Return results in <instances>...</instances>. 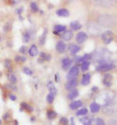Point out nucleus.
<instances>
[{"mask_svg": "<svg viewBox=\"0 0 117 125\" xmlns=\"http://www.w3.org/2000/svg\"><path fill=\"white\" fill-rule=\"evenodd\" d=\"M0 41H1V38H0Z\"/></svg>", "mask_w": 117, "mask_h": 125, "instance_id": "obj_51", "label": "nucleus"}, {"mask_svg": "<svg viewBox=\"0 0 117 125\" xmlns=\"http://www.w3.org/2000/svg\"><path fill=\"white\" fill-rule=\"evenodd\" d=\"M71 125H75V119H74V118H71Z\"/></svg>", "mask_w": 117, "mask_h": 125, "instance_id": "obj_48", "label": "nucleus"}, {"mask_svg": "<svg viewBox=\"0 0 117 125\" xmlns=\"http://www.w3.org/2000/svg\"><path fill=\"white\" fill-rule=\"evenodd\" d=\"M47 30H44L43 33L42 34L40 38H39V44L41 45H43L46 42V38H47Z\"/></svg>", "mask_w": 117, "mask_h": 125, "instance_id": "obj_33", "label": "nucleus"}, {"mask_svg": "<svg viewBox=\"0 0 117 125\" xmlns=\"http://www.w3.org/2000/svg\"><path fill=\"white\" fill-rule=\"evenodd\" d=\"M96 6L102 7H110L114 4V0H92Z\"/></svg>", "mask_w": 117, "mask_h": 125, "instance_id": "obj_6", "label": "nucleus"}, {"mask_svg": "<svg viewBox=\"0 0 117 125\" xmlns=\"http://www.w3.org/2000/svg\"><path fill=\"white\" fill-rule=\"evenodd\" d=\"M31 39V34L30 31H25L24 33H23V42H26V43H27V42L30 41V40Z\"/></svg>", "mask_w": 117, "mask_h": 125, "instance_id": "obj_29", "label": "nucleus"}, {"mask_svg": "<svg viewBox=\"0 0 117 125\" xmlns=\"http://www.w3.org/2000/svg\"><path fill=\"white\" fill-rule=\"evenodd\" d=\"M81 121H82L83 125H92V120L91 118H89V117L82 119Z\"/></svg>", "mask_w": 117, "mask_h": 125, "instance_id": "obj_34", "label": "nucleus"}, {"mask_svg": "<svg viewBox=\"0 0 117 125\" xmlns=\"http://www.w3.org/2000/svg\"><path fill=\"white\" fill-rule=\"evenodd\" d=\"M11 1L13 2V5H14V4H16V3H18V2H20V0H11Z\"/></svg>", "mask_w": 117, "mask_h": 125, "instance_id": "obj_47", "label": "nucleus"}, {"mask_svg": "<svg viewBox=\"0 0 117 125\" xmlns=\"http://www.w3.org/2000/svg\"><path fill=\"white\" fill-rule=\"evenodd\" d=\"M103 84L106 87L111 86V84H112V75H111L109 73L105 74L103 78Z\"/></svg>", "mask_w": 117, "mask_h": 125, "instance_id": "obj_10", "label": "nucleus"}, {"mask_svg": "<svg viewBox=\"0 0 117 125\" xmlns=\"http://www.w3.org/2000/svg\"><path fill=\"white\" fill-rule=\"evenodd\" d=\"M10 118V114L9 112H6L3 115V116H2V119H3V120H5V121L9 120Z\"/></svg>", "mask_w": 117, "mask_h": 125, "instance_id": "obj_42", "label": "nucleus"}, {"mask_svg": "<svg viewBox=\"0 0 117 125\" xmlns=\"http://www.w3.org/2000/svg\"><path fill=\"white\" fill-rule=\"evenodd\" d=\"M54 30H55V33L58 34V33H61V32H63V31H66V27L64 25L58 24V25H55L54 27Z\"/></svg>", "mask_w": 117, "mask_h": 125, "instance_id": "obj_27", "label": "nucleus"}, {"mask_svg": "<svg viewBox=\"0 0 117 125\" xmlns=\"http://www.w3.org/2000/svg\"><path fill=\"white\" fill-rule=\"evenodd\" d=\"M11 28H12L11 23L8 22V23H7L6 24L4 25V27H3V31H5V32H7V31H10V30H11Z\"/></svg>", "mask_w": 117, "mask_h": 125, "instance_id": "obj_37", "label": "nucleus"}, {"mask_svg": "<svg viewBox=\"0 0 117 125\" xmlns=\"http://www.w3.org/2000/svg\"><path fill=\"white\" fill-rule=\"evenodd\" d=\"M2 75V73H1V72H0V76H1Z\"/></svg>", "mask_w": 117, "mask_h": 125, "instance_id": "obj_50", "label": "nucleus"}, {"mask_svg": "<svg viewBox=\"0 0 117 125\" xmlns=\"http://www.w3.org/2000/svg\"><path fill=\"white\" fill-rule=\"evenodd\" d=\"M47 88H48L50 93H52L54 94H57V89L55 88V85H54V82L50 81L47 82Z\"/></svg>", "mask_w": 117, "mask_h": 125, "instance_id": "obj_23", "label": "nucleus"}, {"mask_svg": "<svg viewBox=\"0 0 117 125\" xmlns=\"http://www.w3.org/2000/svg\"><path fill=\"white\" fill-rule=\"evenodd\" d=\"M95 125H106L104 120L102 118H97L95 119Z\"/></svg>", "mask_w": 117, "mask_h": 125, "instance_id": "obj_41", "label": "nucleus"}, {"mask_svg": "<svg viewBox=\"0 0 117 125\" xmlns=\"http://www.w3.org/2000/svg\"><path fill=\"white\" fill-rule=\"evenodd\" d=\"M18 52H19L20 53H22V54H25L26 52V46H22L19 49V50H18Z\"/></svg>", "mask_w": 117, "mask_h": 125, "instance_id": "obj_43", "label": "nucleus"}, {"mask_svg": "<svg viewBox=\"0 0 117 125\" xmlns=\"http://www.w3.org/2000/svg\"><path fill=\"white\" fill-rule=\"evenodd\" d=\"M46 115H47V118L48 119H50V120H53V119H56L58 115L54 110H48L47 111Z\"/></svg>", "mask_w": 117, "mask_h": 125, "instance_id": "obj_22", "label": "nucleus"}, {"mask_svg": "<svg viewBox=\"0 0 117 125\" xmlns=\"http://www.w3.org/2000/svg\"><path fill=\"white\" fill-rule=\"evenodd\" d=\"M56 50L59 53H63L66 50V44L63 41H58L56 44Z\"/></svg>", "mask_w": 117, "mask_h": 125, "instance_id": "obj_21", "label": "nucleus"}, {"mask_svg": "<svg viewBox=\"0 0 117 125\" xmlns=\"http://www.w3.org/2000/svg\"><path fill=\"white\" fill-rule=\"evenodd\" d=\"M115 68V65L111 62H102L96 67V70L100 72H108Z\"/></svg>", "mask_w": 117, "mask_h": 125, "instance_id": "obj_5", "label": "nucleus"}, {"mask_svg": "<svg viewBox=\"0 0 117 125\" xmlns=\"http://www.w3.org/2000/svg\"><path fill=\"white\" fill-rule=\"evenodd\" d=\"M9 98L10 100H12V101H15L17 99V97L15 96V94H9Z\"/></svg>", "mask_w": 117, "mask_h": 125, "instance_id": "obj_45", "label": "nucleus"}, {"mask_svg": "<svg viewBox=\"0 0 117 125\" xmlns=\"http://www.w3.org/2000/svg\"><path fill=\"white\" fill-rule=\"evenodd\" d=\"M44 61H47V54L44 53V52H41L40 55H39V62L42 63V62H43Z\"/></svg>", "mask_w": 117, "mask_h": 125, "instance_id": "obj_38", "label": "nucleus"}, {"mask_svg": "<svg viewBox=\"0 0 117 125\" xmlns=\"http://www.w3.org/2000/svg\"><path fill=\"white\" fill-rule=\"evenodd\" d=\"M1 124H2V120L0 119V125H1Z\"/></svg>", "mask_w": 117, "mask_h": 125, "instance_id": "obj_49", "label": "nucleus"}, {"mask_svg": "<svg viewBox=\"0 0 117 125\" xmlns=\"http://www.w3.org/2000/svg\"><path fill=\"white\" fill-rule=\"evenodd\" d=\"M20 111H27V112H32V111H34V108L33 107H31V106L30 104H28L27 103H21L20 104Z\"/></svg>", "mask_w": 117, "mask_h": 125, "instance_id": "obj_14", "label": "nucleus"}, {"mask_svg": "<svg viewBox=\"0 0 117 125\" xmlns=\"http://www.w3.org/2000/svg\"><path fill=\"white\" fill-rule=\"evenodd\" d=\"M69 50H70L71 54L74 55V54L78 53V52L80 50V48L76 44H71L70 46V48H69Z\"/></svg>", "mask_w": 117, "mask_h": 125, "instance_id": "obj_26", "label": "nucleus"}, {"mask_svg": "<svg viewBox=\"0 0 117 125\" xmlns=\"http://www.w3.org/2000/svg\"><path fill=\"white\" fill-rule=\"evenodd\" d=\"M28 53L31 57H35V56L38 55L39 50H38V48H37V46L35 44H32L30 47V49H29V50H28Z\"/></svg>", "mask_w": 117, "mask_h": 125, "instance_id": "obj_18", "label": "nucleus"}, {"mask_svg": "<svg viewBox=\"0 0 117 125\" xmlns=\"http://www.w3.org/2000/svg\"><path fill=\"white\" fill-rule=\"evenodd\" d=\"M102 40L103 43L106 44H110L113 41V32L111 31H105L104 32L102 33Z\"/></svg>", "mask_w": 117, "mask_h": 125, "instance_id": "obj_7", "label": "nucleus"}, {"mask_svg": "<svg viewBox=\"0 0 117 125\" xmlns=\"http://www.w3.org/2000/svg\"><path fill=\"white\" fill-rule=\"evenodd\" d=\"M87 30L92 36H98L102 32V27L98 23L90 22L87 25Z\"/></svg>", "mask_w": 117, "mask_h": 125, "instance_id": "obj_4", "label": "nucleus"}, {"mask_svg": "<svg viewBox=\"0 0 117 125\" xmlns=\"http://www.w3.org/2000/svg\"><path fill=\"white\" fill-rule=\"evenodd\" d=\"M56 13L58 16H60V17H67L69 15V11L67 9H64V8L58 10Z\"/></svg>", "mask_w": 117, "mask_h": 125, "instance_id": "obj_25", "label": "nucleus"}, {"mask_svg": "<svg viewBox=\"0 0 117 125\" xmlns=\"http://www.w3.org/2000/svg\"><path fill=\"white\" fill-rule=\"evenodd\" d=\"M59 123L62 125H69V121L66 117H61L59 119Z\"/></svg>", "mask_w": 117, "mask_h": 125, "instance_id": "obj_39", "label": "nucleus"}, {"mask_svg": "<svg viewBox=\"0 0 117 125\" xmlns=\"http://www.w3.org/2000/svg\"><path fill=\"white\" fill-rule=\"evenodd\" d=\"M4 66L5 68L7 69L8 71H11L12 70V62L10 59H5L4 60Z\"/></svg>", "mask_w": 117, "mask_h": 125, "instance_id": "obj_32", "label": "nucleus"}, {"mask_svg": "<svg viewBox=\"0 0 117 125\" xmlns=\"http://www.w3.org/2000/svg\"><path fill=\"white\" fill-rule=\"evenodd\" d=\"M79 69L77 65H74L72 66L70 70L68 71V73L67 74V79L69 80V79H72V78H76L77 76L79 75Z\"/></svg>", "mask_w": 117, "mask_h": 125, "instance_id": "obj_8", "label": "nucleus"}, {"mask_svg": "<svg viewBox=\"0 0 117 125\" xmlns=\"http://www.w3.org/2000/svg\"><path fill=\"white\" fill-rule=\"evenodd\" d=\"M55 97V94H52V93H50L49 92V94H47V97H46V100H47V103H49V104H51V103L54 102Z\"/></svg>", "mask_w": 117, "mask_h": 125, "instance_id": "obj_31", "label": "nucleus"}, {"mask_svg": "<svg viewBox=\"0 0 117 125\" xmlns=\"http://www.w3.org/2000/svg\"><path fill=\"white\" fill-rule=\"evenodd\" d=\"M87 113H88V110L87 108H79V110L77 111L75 114L77 116H83L86 115Z\"/></svg>", "mask_w": 117, "mask_h": 125, "instance_id": "obj_30", "label": "nucleus"}, {"mask_svg": "<svg viewBox=\"0 0 117 125\" xmlns=\"http://www.w3.org/2000/svg\"><path fill=\"white\" fill-rule=\"evenodd\" d=\"M78 85V80L77 78H72V79H69V80L66 82L65 84V88L67 90H71L72 89H75Z\"/></svg>", "mask_w": 117, "mask_h": 125, "instance_id": "obj_9", "label": "nucleus"}, {"mask_svg": "<svg viewBox=\"0 0 117 125\" xmlns=\"http://www.w3.org/2000/svg\"><path fill=\"white\" fill-rule=\"evenodd\" d=\"M113 96H114L113 93H111L110 91L103 92L98 96L97 100L99 101L101 104H103V106H104V105L107 104L108 103L110 102V101L113 100Z\"/></svg>", "mask_w": 117, "mask_h": 125, "instance_id": "obj_3", "label": "nucleus"}, {"mask_svg": "<svg viewBox=\"0 0 117 125\" xmlns=\"http://www.w3.org/2000/svg\"><path fill=\"white\" fill-rule=\"evenodd\" d=\"M23 72L25 74H26V75H28V76H31L33 74V71L31 70L30 68H28V67H23Z\"/></svg>", "mask_w": 117, "mask_h": 125, "instance_id": "obj_36", "label": "nucleus"}, {"mask_svg": "<svg viewBox=\"0 0 117 125\" xmlns=\"http://www.w3.org/2000/svg\"><path fill=\"white\" fill-rule=\"evenodd\" d=\"M97 90H99V89H98L97 86H93L92 88V92H96Z\"/></svg>", "mask_w": 117, "mask_h": 125, "instance_id": "obj_46", "label": "nucleus"}, {"mask_svg": "<svg viewBox=\"0 0 117 125\" xmlns=\"http://www.w3.org/2000/svg\"><path fill=\"white\" fill-rule=\"evenodd\" d=\"M7 79L9 80V82L11 84H16L17 83V78L15 76V74L12 73V71H8V73L7 74Z\"/></svg>", "mask_w": 117, "mask_h": 125, "instance_id": "obj_20", "label": "nucleus"}, {"mask_svg": "<svg viewBox=\"0 0 117 125\" xmlns=\"http://www.w3.org/2000/svg\"><path fill=\"white\" fill-rule=\"evenodd\" d=\"M89 66H90V62H88V61H84V62L81 63L80 69L83 72H85L89 69Z\"/></svg>", "mask_w": 117, "mask_h": 125, "instance_id": "obj_28", "label": "nucleus"}, {"mask_svg": "<svg viewBox=\"0 0 117 125\" xmlns=\"http://www.w3.org/2000/svg\"><path fill=\"white\" fill-rule=\"evenodd\" d=\"M103 111L106 115H112V114H114L117 111V103L115 102L114 100L110 101V102L108 103L106 105L103 106Z\"/></svg>", "mask_w": 117, "mask_h": 125, "instance_id": "obj_2", "label": "nucleus"}, {"mask_svg": "<svg viewBox=\"0 0 117 125\" xmlns=\"http://www.w3.org/2000/svg\"><path fill=\"white\" fill-rule=\"evenodd\" d=\"M90 111L92 113H98L100 111V104H99L97 102H92L90 104Z\"/></svg>", "mask_w": 117, "mask_h": 125, "instance_id": "obj_13", "label": "nucleus"}, {"mask_svg": "<svg viewBox=\"0 0 117 125\" xmlns=\"http://www.w3.org/2000/svg\"><path fill=\"white\" fill-rule=\"evenodd\" d=\"M31 10H33V11L36 12V11H38V10H39V7H38V5L36 4V2H31Z\"/></svg>", "mask_w": 117, "mask_h": 125, "instance_id": "obj_40", "label": "nucleus"}, {"mask_svg": "<svg viewBox=\"0 0 117 125\" xmlns=\"http://www.w3.org/2000/svg\"><path fill=\"white\" fill-rule=\"evenodd\" d=\"M7 87L10 88V90H15V91H16V90H17V87L15 86V84H9V85H7Z\"/></svg>", "mask_w": 117, "mask_h": 125, "instance_id": "obj_44", "label": "nucleus"}, {"mask_svg": "<svg viewBox=\"0 0 117 125\" xmlns=\"http://www.w3.org/2000/svg\"><path fill=\"white\" fill-rule=\"evenodd\" d=\"M79 96V91L78 90H76L75 88V89H72L71 90H69V93L67 94V98L68 99L70 100H74L75 99V98Z\"/></svg>", "mask_w": 117, "mask_h": 125, "instance_id": "obj_16", "label": "nucleus"}, {"mask_svg": "<svg viewBox=\"0 0 117 125\" xmlns=\"http://www.w3.org/2000/svg\"><path fill=\"white\" fill-rule=\"evenodd\" d=\"M71 64H72V61H71L70 58L66 57L64 59H63L62 61V68L64 70H67L71 67Z\"/></svg>", "mask_w": 117, "mask_h": 125, "instance_id": "obj_15", "label": "nucleus"}, {"mask_svg": "<svg viewBox=\"0 0 117 125\" xmlns=\"http://www.w3.org/2000/svg\"><path fill=\"white\" fill-rule=\"evenodd\" d=\"M90 82H91V74L87 73L84 74L83 78H82V80H81V84L83 85V86H87Z\"/></svg>", "mask_w": 117, "mask_h": 125, "instance_id": "obj_17", "label": "nucleus"}, {"mask_svg": "<svg viewBox=\"0 0 117 125\" xmlns=\"http://www.w3.org/2000/svg\"><path fill=\"white\" fill-rule=\"evenodd\" d=\"M82 106H83V102L81 100H75L70 103L69 107L71 108V110H77L80 108Z\"/></svg>", "mask_w": 117, "mask_h": 125, "instance_id": "obj_11", "label": "nucleus"}, {"mask_svg": "<svg viewBox=\"0 0 117 125\" xmlns=\"http://www.w3.org/2000/svg\"><path fill=\"white\" fill-rule=\"evenodd\" d=\"M116 18L111 15H102L97 18V23L101 27L111 28L116 23Z\"/></svg>", "mask_w": 117, "mask_h": 125, "instance_id": "obj_1", "label": "nucleus"}, {"mask_svg": "<svg viewBox=\"0 0 117 125\" xmlns=\"http://www.w3.org/2000/svg\"><path fill=\"white\" fill-rule=\"evenodd\" d=\"M72 37H73V32L71 31H69V30L64 31L62 34L63 40H64V41H70V40H71Z\"/></svg>", "mask_w": 117, "mask_h": 125, "instance_id": "obj_19", "label": "nucleus"}, {"mask_svg": "<svg viewBox=\"0 0 117 125\" xmlns=\"http://www.w3.org/2000/svg\"><path fill=\"white\" fill-rule=\"evenodd\" d=\"M87 39V35L85 32H84V31L79 32L76 36V41L79 44H83Z\"/></svg>", "mask_w": 117, "mask_h": 125, "instance_id": "obj_12", "label": "nucleus"}, {"mask_svg": "<svg viewBox=\"0 0 117 125\" xmlns=\"http://www.w3.org/2000/svg\"><path fill=\"white\" fill-rule=\"evenodd\" d=\"M70 27L73 31H77L82 28V25L79 23L78 21H73L70 23Z\"/></svg>", "mask_w": 117, "mask_h": 125, "instance_id": "obj_24", "label": "nucleus"}, {"mask_svg": "<svg viewBox=\"0 0 117 125\" xmlns=\"http://www.w3.org/2000/svg\"><path fill=\"white\" fill-rule=\"evenodd\" d=\"M15 62H25L26 61V58L25 57H23V56L18 55L15 57Z\"/></svg>", "mask_w": 117, "mask_h": 125, "instance_id": "obj_35", "label": "nucleus"}]
</instances>
